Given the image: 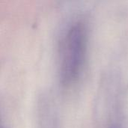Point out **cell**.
<instances>
[{"instance_id":"obj_1","label":"cell","mask_w":128,"mask_h":128,"mask_svg":"<svg viewBox=\"0 0 128 128\" xmlns=\"http://www.w3.org/2000/svg\"><path fill=\"white\" fill-rule=\"evenodd\" d=\"M86 43L85 25L75 22L68 28L60 46L59 76L63 85H70L78 78L85 59Z\"/></svg>"},{"instance_id":"obj_2","label":"cell","mask_w":128,"mask_h":128,"mask_svg":"<svg viewBox=\"0 0 128 128\" xmlns=\"http://www.w3.org/2000/svg\"><path fill=\"white\" fill-rule=\"evenodd\" d=\"M111 128H121L120 127H118V126H112Z\"/></svg>"}]
</instances>
